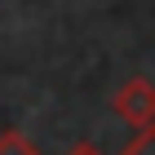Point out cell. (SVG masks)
Returning a JSON list of instances; mask_svg holds the SVG:
<instances>
[{
  "mask_svg": "<svg viewBox=\"0 0 155 155\" xmlns=\"http://www.w3.org/2000/svg\"><path fill=\"white\" fill-rule=\"evenodd\" d=\"M0 155H40V146L18 129H5L0 133Z\"/></svg>",
  "mask_w": 155,
  "mask_h": 155,
  "instance_id": "cell-2",
  "label": "cell"
},
{
  "mask_svg": "<svg viewBox=\"0 0 155 155\" xmlns=\"http://www.w3.org/2000/svg\"><path fill=\"white\" fill-rule=\"evenodd\" d=\"M111 111H115V120H124L133 133H137V129H151V124H155V84L146 80V75L124 80L115 89V97H111Z\"/></svg>",
  "mask_w": 155,
  "mask_h": 155,
  "instance_id": "cell-1",
  "label": "cell"
},
{
  "mask_svg": "<svg viewBox=\"0 0 155 155\" xmlns=\"http://www.w3.org/2000/svg\"><path fill=\"white\" fill-rule=\"evenodd\" d=\"M120 155H155V124H151V129H137L133 142H124Z\"/></svg>",
  "mask_w": 155,
  "mask_h": 155,
  "instance_id": "cell-3",
  "label": "cell"
},
{
  "mask_svg": "<svg viewBox=\"0 0 155 155\" xmlns=\"http://www.w3.org/2000/svg\"><path fill=\"white\" fill-rule=\"evenodd\" d=\"M67 155H102V151H97V146H89V142H80V146H71Z\"/></svg>",
  "mask_w": 155,
  "mask_h": 155,
  "instance_id": "cell-4",
  "label": "cell"
}]
</instances>
